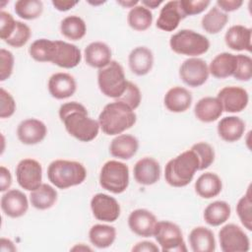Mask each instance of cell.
Masks as SVG:
<instances>
[{
  "label": "cell",
  "mask_w": 252,
  "mask_h": 252,
  "mask_svg": "<svg viewBox=\"0 0 252 252\" xmlns=\"http://www.w3.org/2000/svg\"><path fill=\"white\" fill-rule=\"evenodd\" d=\"M59 118L66 131L80 142H91L99 131L98 121L89 116L87 108L78 101L63 103L59 108Z\"/></svg>",
  "instance_id": "cell-1"
},
{
  "label": "cell",
  "mask_w": 252,
  "mask_h": 252,
  "mask_svg": "<svg viewBox=\"0 0 252 252\" xmlns=\"http://www.w3.org/2000/svg\"><path fill=\"white\" fill-rule=\"evenodd\" d=\"M137 115L127 104L115 100L107 103L98 115V124L108 136L122 134L136 123Z\"/></svg>",
  "instance_id": "cell-2"
},
{
  "label": "cell",
  "mask_w": 252,
  "mask_h": 252,
  "mask_svg": "<svg viewBox=\"0 0 252 252\" xmlns=\"http://www.w3.org/2000/svg\"><path fill=\"white\" fill-rule=\"evenodd\" d=\"M199 170V159L192 150H187L167 161L164 178L172 187H185Z\"/></svg>",
  "instance_id": "cell-3"
},
{
  "label": "cell",
  "mask_w": 252,
  "mask_h": 252,
  "mask_svg": "<svg viewBox=\"0 0 252 252\" xmlns=\"http://www.w3.org/2000/svg\"><path fill=\"white\" fill-rule=\"evenodd\" d=\"M48 180L59 189L82 184L87 177V169L83 163L69 159H55L47 167Z\"/></svg>",
  "instance_id": "cell-4"
},
{
  "label": "cell",
  "mask_w": 252,
  "mask_h": 252,
  "mask_svg": "<svg viewBox=\"0 0 252 252\" xmlns=\"http://www.w3.org/2000/svg\"><path fill=\"white\" fill-rule=\"evenodd\" d=\"M169 46L177 54L197 57L209 50L210 40L193 30L183 29L170 36Z\"/></svg>",
  "instance_id": "cell-5"
},
{
  "label": "cell",
  "mask_w": 252,
  "mask_h": 252,
  "mask_svg": "<svg viewBox=\"0 0 252 252\" xmlns=\"http://www.w3.org/2000/svg\"><path fill=\"white\" fill-rule=\"evenodd\" d=\"M127 82L122 65L115 60L98 69L97 85L102 94L107 97L115 99L120 97L126 89Z\"/></svg>",
  "instance_id": "cell-6"
},
{
  "label": "cell",
  "mask_w": 252,
  "mask_h": 252,
  "mask_svg": "<svg viewBox=\"0 0 252 252\" xmlns=\"http://www.w3.org/2000/svg\"><path fill=\"white\" fill-rule=\"evenodd\" d=\"M99 185L113 193H123L129 185V167L122 161L110 159L100 168Z\"/></svg>",
  "instance_id": "cell-7"
},
{
  "label": "cell",
  "mask_w": 252,
  "mask_h": 252,
  "mask_svg": "<svg viewBox=\"0 0 252 252\" xmlns=\"http://www.w3.org/2000/svg\"><path fill=\"white\" fill-rule=\"evenodd\" d=\"M154 236L163 252H186L187 247L180 227L169 220L158 221Z\"/></svg>",
  "instance_id": "cell-8"
},
{
  "label": "cell",
  "mask_w": 252,
  "mask_h": 252,
  "mask_svg": "<svg viewBox=\"0 0 252 252\" xmlns=\"http://www.w3.org/2000/svg\"><path fill=\"white\" fill-rule=\"evenodd\" d=\"M219 241L222 252H247L250 249L248 235L235 223H227L220 229Z\"/></svg>",
  "instance_id": "cell-9"
},
{
  "label": "cell",
  "mask_w": 252,
  "mask_h": 252,
  "mask_svg": "<svg viewBox=\"0 0 252 252\" xmlns=\"http://www.w3.org/2000/svg\"><path fill=\"white\" fill-rule=\"evenodd\" d=\"M210 72L207 62L198 57H190L184 60L179 67V77L181 81L192 88H198L204 85Z\"/></svg>",
  "instance_id": "cell-10"
},
{
  "label": "cell",
  "mask_w": 252,
  "mask_h": 252,
  "mask_svg": "<svg viewBox=\"0 0 252 252\" xmlns=\"http://www.w3.org/2000/svg\"><path fill=\"white\" fill-rule=\"evenodd\" d=\"M16 178L18 184L27 191H32L41 184L42 167L33 158H24L16 167Z\"/></svg>",
  "instance_id": "cell-11"
},
{
  "label": "cell",
  "mask_w": 252,
  "mask_h": 252,
  "mask_svg": "<svg viewBox=\"0 0 252 252\" xmlns=\"http://www.w3.org/2000/svg\"><path fill=\"white\" fill-rule=\"evenodd\" d=\"M91 210L94 217L101 221L113 222L120 216V205L115 198L104 193H97L91 200Z\"/></svg>",
  "instance_id": "cell-12"
},
{
  "label": "cell",
  "mask_w": 252,
  "mask_h": 252,
  "mask_svg": "<svg viewBox=\"0 0 252 252\" xmlns=\"http://www.w3.org/2000/svg\"><path fill=\"white\" fill-rule=\"evenodd\" d=\"M217 97L225 112L236 113L244 110L249 102L247 91L241 87L227 86L219 91Z\"/></svg>",
  "instance_id": "cell-13"
},
{
  "label": "cell",
  "mask_w": 252,
  "mask_h": 252,
  "mask_svg": "<svg viewBox=\"0 0 252 252\" xmlns=\"http://www.w3.org/2000/svg\"><path fill=\"white\" fill-rule=\"evenodd\" d=\"M158 220L147 209H136L128 217V226L132 232L142 237L154 236Z\"/></svg>",
  "instance_id": "cell-14"
},
{
  "label": "cell",
  "mask_w": 252,
  "mask_h": 252,
  "mask_svg": "<svg viewBox=\"0 0 252 252\" xmlns=\"http://www.w3.org/2000/svg\"><path fill=\"white\" fill-rule=\"evenodd\" d=\"M2 212L9 218L23 217L29 210V200L24 192L18 189H10L3 193L0 201Z\"/></svg>",
  "instance_id": "cell-15"
},
{
  "label": "cell",
  "mask_w": 252,
  "mask_h": 252,
  "mask_svg": "<svg viewBox=\"0 0 252 252\" xmlns=\"http://www.w3.org/2000/svg\"><path fill=\"white\" fill-rule=\"evenodd\" d=\"M46 134V125L36 118H27L17 127V137L25 145H36L43 141Z\"/></svg>",
  "instance_id": "cell-16"
},
{
  "label": "cell",
  "mask_w": 252,
  "mask_h": 252,
  "mask_svg": "<svg viewBox=\"0 0 252 252\" xmlns=\"http://www.w3.org/2000/svg\"><path fill=\"white\" fill-rule=\"evenodd\" d=\"M81 60V50L77 45L63 40H55V52L51 63L61 68L71 69L78 66Z\"/></svg>",
  "instance_id": "cell-17"
},
{
  "label": "cell",
  "mask_w": 252,
  "mask_h": 252,
  "mask_svg": "<svg viewBox=\"0 0 252 252\" xmlns=\"http://www.w3.org/2000/svg\"><path fill=\"white\" fill-rule=\"evenodd\" d=\"M47 89L52 97L56 99H65L76 93L77 83L72 75L58 72L51 75L48 79Z\"/></svg>",
  "instance_id": "cell-18"
},
{
  "label": "cell",
  "mask_w": 252,
  "mask_h": 252,
  "mask_svg": "<svg viewBox=\"0 0 252 252\" xmlns=\"http://www.w3.org/2000/svg\"><path fill=\"white\" fill-rule=\"evenodd\" d=\"M133 174L137 183L145 186L153 185L160 178V165L154 158L145 157L135 163Z\"/></svg>",
  "instance_id": "cell-19"
},
{
  "label": "cell",
  "mask_w": 252,
  "mask_h": 252,
  "mask_svg": "<svg viewBox=\"0 0 252 252\" xmlns=\"http://www.w3.org/2000/svg\"><path fill=\"white\" fill-rule=\"evenodd\" d=\"M185 18L179 0H170L160 9L156 26L163 32H173L179 26L180 21Z\"/></svg>",
  "instance_id": "cell-20"
},
{
  "label": "cell",
  "mask_w": 252,
  "mask_h": 252,
  "mask_svg": "<svg viewBox=\"0 0 252 252\" xmlns=\"http://www.w3.org/2000/svg\"><path fill=\"white\" fill-rule=\"evenodd\" d=\"M252 30L242 25H234L228 28L224 34L226 46L234 51H251Z\"/></svg>",
  "instance_id": "cell-21"
},
{
  "label": "cell",
  "mask_w": 252,
  "mask_h": 252,
  "mask_svg": "<svg viewBox=\"0 0 252 252\" xmlns=\"http://www.w3.org/2000/svg\"><path fill=\"white\" fill-rule=\"evenodd\" d=\"M129 68L137 76H145L154 66V54L147 46H137L128 56Z\"/></svg>",
  "instance_id": "cell-22"
},
{
  "label": "cell",
  "mask_w": 252,
  "mask_h": 252,
  "mask_svg": "<svg viewBox=\"0 0 252 252\" xmlns=\"http://www.w3.org/2000/svg\"><path fill=\"white\" fill-rule=\"evenodd\" d=\"M192 99V94L186 88L175 86L166 92L163 97V103L170 112L181 113L191 106Z\"/></svg>",
  "instance_id": "cell-23"
},
{
  "label": "cell",
  "mask_w": 252,
  "mask_h": 252,
  "mask_svg": "<svg viewBox=\"0 0 252 252\" xmlns=\"http://www.w3.org/2000/svg\"><path fill=\"white\" fill-rule=\"evenodd\" d=\"M111 49L102 41H93L88 44L84 50L86 63L93 67L101 69L111 61Z\"/></svg>",
  "instance_id": "cell-24"
},
{
  "label": "cell",
  "mask_w": 252,
  "mask_h": 252,
  "mask_svg": "<svg viewBox=\"0 0 252 252\" xmlns=\"http://www.w3.org/2000/svg\"><path fill=\"white\" fill-rule=\"evenodd\" d=\"M139 149V141L130 134H119L112 139L109 145V153L120 159H130Z\"/></svg>",
  "instance_id": "cell-25"
},
{
  "label": "cell",
  "mask_w": 252,
  "mask_h": 252,
  "mask_svg": "<svg viewBox=\"0 0 252 252\" xmlns=\"http://www.w3.org/2000/svg\"><path fill=\"white\" fill-rule=\"evenodd\" d=\"M223 109L218 97L205 96L200 98L194 106V114L198 120L204 123H211L218 120Z\"/></svg>",
  "instance_id": "cell-26"
},
{
  "label": "cell",
  "mask_w": 252,
  "mask_h": 252,
  "mask_svg": "<svg viewBox=\"0 0 252 252\" xmlns=\"http://www.w3.org/2000/svg\"><path fill=\"white\" fill-rule=\"evenodd\" d=\"M218 134L225 142L240 140L245 131V122L238 116H225L218 123Z\"/></svg>",
  "instance_id": "cell-27"
},
{
  "label": "cell",
  "mask_w": 252,
  "mask_h": 252,
  "mask_svg": "<svg viewBox=\"0 0 252 252\" xmlns=\"http://www.w3.org/2000/svg\"><path fill=\"white\" fill-rule=\"evenodd\" d=\"M189 244L193 252H214L216 239L213 231L205 226L194 227L188 236Z\"/></svg>",
  "instance_id": "cell-28"
},
{
  "label": "cell",
  "mask_w": 252,
  "mask_h": 252,
  "mask_svg": "<svg viewBox=\"0 0 252 252\" xmlns=\"http://www.w3.org/2000/svg\"><path fill=\"white\" fill-rule=\"evenodd\" d=\"M208 67L210 74L217 79H225L233 76L236 68V55L229 52H221L212 59Z\"/></svg>",
  "instance_id": "cell-29"
},
{
  "label": "cell",
  "mask_w": 252,
  "mask_h": 252,
  "mask_svg": "<svg viewBox=\"0 0 252 252\" xmlns=\"http://www.w3.org/2000/svg\"><path fill=\"white\" fill-rule=\"evenodd\" d=\"M194 187L201 198L212 199L221 192L222 182L217 173L205 172L197 178Z\"/></svg>",
  "instance_id": "cell-30"
},
{
  "label": "cell",
  "mask_w": 252,
  "mask_h": 252,
  "mask_svg": "<svg viewBox=\"0 0 252 252\" xmlns=\"http://www.w3.org/2000/svg\"><path fill=\"white\" fill-rule=\"evenodd\" d=\"M58 194L55 188L47 183H41L36 189L31 191L30 202L37 210H47L53 207L57 201Z\"/></svg>",
  "instance_id": "cell-31"
},
{
  "label": "cell",
  "mask_w": 252,
  "mask_h": 252,
  "mask_svg": "<svg viewBox=\"0 0 252 252\" xmlns=\"http://www.w3.org/2000/svg\"><path fill=\"white\" fill-rule=\"evenodd\" d=\"M230 205L221 200L210 203L204 210V220L211 226H219L224 223L230 217Z\"/></svg>",
  "instance_id": "cell-32"
},
{
  "label": "cell",
  "mask_w": 252,
  "mask_h": 252,
  "mask_svg": "<svg viewBox=\"0 0 252 252\" xmlns=\"http://www.w3.org/2000/svg\"><path fill=\"white\" fill-rule=\"evenodd\" d=\"M89 239L97 248H107L116 239V229L114 226L108 224H94L89 230Z\"/></svg>",
  "instance_id": "cell-33"
},
{
  "label": "cell",
  "mask_w": 252,
  "mask_h": 252,
  "mask_svg": "<svg viewBox=\"0 0 252 252\" xmlns=\"http://www.w3.org/2000/svg\"><path fill=\"white\" fill-rule=\"evenodd\" d=\"M60 32L70 40H80L86 35L87 25L79 16H67L60 23Z\"/></svg>",
  "instance_id": "cell-34"
},
{
  "label": "cell",
  "mask_w": 252,
  "mask_h": 252,
  "mask_svg": "<svg viewBox=\"0 0 252 252\" xmlns=\"http://www.w3.org/2000/svg\"><path fill=\"white\" fill-rule=\"evenodd\" d=\"M228 15L217 6H214L205 14L201 20V26L203 30L211 34H216L220 32L227 24Z\"/></svg>",
  "instance_id": "cell-35"
},
{
  "label": "cell",
  "mask_w": 252,
  "mask_h": 252,
  "mask_svg": "<svg viewBox=\"0 0 252 252\" xmlns=\"http://www.w3.org/2000/svg\"><path fill=\"white\" fill-rule=\"evenodd\" d=\"M127 23L134 31L144 32L152 26L153 14L151 10L145 6L137 5L128 12Z\"/></svg>",
  "instance_id": "cell-36"
},
{
  "label": "cell",
  "mask_w": 252,
  "mask_h": 252,
  "mask_svg": "<svg viewBox=\"0 0 252 252\" xmlns=\"http://www.w3.org/2000/svg\"><path fill=\"white\" fill-rule=\"evenodd\" d=\"M55 52V40L35 39L29 47L31 57L37 62H52Z\"/></svg>",
  "instance_id": "cell-37"
},
{
  "label": "cell",
  "mask_w": 252,
  "mask_h": 252,
  "mask_svg": "<svg viewBox=\"0 0 252 252\" xmlns=\"http://www.w3.org/2000/svg\"><path fill=\"white\" fill-rule=\"evenodd\" d=\"M16 14L24 20H35L43 12V3L40 0H18L14 5Z\"/></svg>",
  "instance_id": "cell-38"
},
{
  "label": "cell",
  "mask_w": 252,
  "mask_h": 252,
  "mask_svg": "<svg viewBox=\"0 0 252 252\" xmlns=\"http://www.w3.org/2000/svg\"><path fill=\"white\" fill-rule=\"evenodd\" d=\"M251 191L250 186L247 189L246 194H244L237 202L236 213L241 221L242 225L249 231L252 230V213H251Z\"/></svg>",
  "instance_id": "cell-39"
},
{
  "label": "cell",
  "mask_w": 252,
  "mask_h": 252,
  "mask_svg": "<svg viewBox=\"0 0 252 252\" xmlns=\"http://www.w3.org/2000/svg\"><path fill=\"white\" fill-rule=\"evenodd\" d=\"M199 159V170L208 168L215 160V150L206 142H199L194 144L191 149Z\"/></svg>",
  "instance_id": "cell-40"
},
{
  "label": "cell",
  "mask_w": 252,
  "mask_h": 252,
  "mask_svg": "<svg viewBox=\"0 0 252 252\" xmlns=\"http://www.w3.org/2000/svg\"><path fill=\"white\" fill-rule=\"evenodd\" d=\"M32 32L30 27L21 21H17L14 32H12L10 37L5 40V42L10 46L20 48L29 41Z\"/></svg>",
  "instance_id": "cell-41"
},
{
  "label": "cell",
  "mask_w": 252,
  "mask_h": 252,
  "mask_svg": "<svg viewBox=\"0 0 252 252\" xmlns=\"http://www.w3.org/2000/svg\"><path fill=\"white\" fill-rule=\"evenodd\" d=\"M234 79L242 82H248L252 78V59L249 55H236V68L232 76Z\"/></svg>",
  "instance_id": "cell-42"
},
{
  "label": "cell",
  "mask_w": 252,
  "mask_h": 252,
  "mask_svg": "<svg viewBox=\"0 0 252 252\" xmlns=\"http://www.w3.org/2000/svg\"><path fill=\"white\" fill-rule=\"evenodd\" d=\"M116 100H119V101L127 104L130 108L135 110L136 108L139 107L141 100H142V94H141L140 89L138 88L137 85L128 81L124 93Z\"/></svg>",
  "instance_id": "cell-43"
},
{
  "label": "cell",
  "mask_w": 252,
  "mask_h": 252,
  "mask_svg": "<svg viewBox=\"0 0 252 252\" xmlns=\"http://www.w3.org/2000/svg\"><path fill=\"white\" fill-rule=\"evenodd\" d=\"M14 55L10 50L5 48L0 49V81L3 82L9 79L13 73Z\"/></svg>",
  "instance_id": "cell-44"
},
{
  "label": "cell",
  "mask_w": 252,
  "mask_h": 252,
  "mask_svg": "<svg viewBox=\"0 0 252 252\" xmlns=\"http://www.w3.org/2000/svg\"><path fill=\"white\" fill-rule=\"evenodd\" d=\"M16 111V101L4 88L0 89V118H9Z\"/></svg>",
  "instance_id": "cell-45"
},
{
  "label": "cell",
  "mask_w": 252,
  "mask_h": 252,
  "mask_svg": "<svg viewBox=\"0 0 252 252\" xmlns=\"http://www.w3.org/2000/svg\"><path fill=\"white\" fill-rule=\"evenodd\" d=\"M179 3L185 17L198 15L211 4L209 0H179Z\"/></svg>",
  "instance_id": "cell-46"
},
{
  "label": "cell",
  "mask_w": 252,
  "mask_h": 252,
  "mask_svg": "<svg viewBox=\"0 0 252 252\" xmlns=\"http://www.w3.org/2000/svg\"><path fill=\"white\" fill-rule=\"evenodd\" d=\"M17 21L14 17L5 11L0 12V37L3 41L7 40L15 30Z\"/></svg>",
  "instance_id": "cell-47"
},
{
  "label": "cell",
  "mask_w": 252,
  "mask_h": 252,
  "mask_svg": "<svg viewBox=\"0 0 252 252\" xmlns=\"http://www.w3.org/2000/svg\"><path fill=\"white\" fill-rule=\"evenodd\" d=\"M243 4L241 0H218L217 7L224 13L238 10Z\"/></svg>",
  "instance_id": "cell-48"
},
{
  "label": "cell",
  "mask_w": 252,
  "mask_h": 252,
  "mask_svg": "<svg viewBox=\"0 0 252 252\" xmlns=\"http://www.w3.org/2000/svg\"><path fill=\"white\" fill-rule=\"evenodd\" d=\"M12 185V175L10 170L4 165L0 166V191L6 192Z\"/></svg>",
  "instance_id": "cell-49"
},
{
  "label": "cell",
  "mask_w": 252,
  "mask_h": 252,
  "mask_svg": "<svg viewBox=\"0 0 252 252\" xmlns=\"http://www.w3.org/2000/svg\"><path fill=\"white\" fill-rule=\"evenodd\" d=\"M132 251H134V252H158L159 248L154 242L145 240V241L136 243L133 246Z\"/></svg>",
  "instance_id": "cell-50"
},
{
  "label": "cell",
  "mask_w": 252,
  "mask_h": 252,
  "mask_svg": "<svg viewBox=\"0 0 252 252\" xmlns=\"http://www.w3.org/2000/svg\"><path fill=\"white\" fill-rule=\"evenodd\" d=\"M53 7L60 11V12H66L75 7L78 4V1H70V0H52L51 1Z\"/></svg>",
  "instance_id": "cell-51"
},
{
  "label": "cell",
  "mask_w": 252,
  "mask_h": 252,
  "mask_svg": "<svg viewBox=\"0 0 252 252\" xmlns=\"http://www.w3.org/2000/svg\"><path fill=\"white\" fill-rule=\"evenodd\" d=\"M0 250L2 252H14L17 250V247L15 246V244L13 243L12 240L5 238V237H1L0 239Z\"/></svg>",
  "instance_id": "cell-52"
},
{
  "label": "cell",
  "mask_w": 252,
  "mask_h": 252,
  "mask_svg": "<svg viewBox=\"0 0 252 252\" xmlns=\"http://www.w3.org/2000/svg\"><path fill=\"white\" fill-rule=\"evenodd\" d=\"M141 3L143 6H145L148 9H156L160 4H162L163 1L162 0H142Z\"/></svg>",
  "instance_id": "cell-53"
},
{
  "label": "cell",
  "mask_w": 252,
  "mask_h": 252,
  "mask_svg": "<svg viewBox=\"0 0 252 252\" xmlns=\"http://www.w3.org/2000/svg\"><path fill=\"white\" fill-rule=\"evenodd\" d=\"M116 3L124 8H133L139 4L138 0H117Z\"/></svg>",
  "instance_id": "cell-54"
},
{
  "label": "cell",
  "mask_w": 252,
  "mask_h": 252,
  "mask_svg": "<svg viewBox=\"0 0 252 252\" xmlns=\"http://www.w3.org/2000/svg\"><path fill=\"white\" fill-rule=\"evenodd\" d=\"M72 251H92V248L85 245L84 243H80V244H76L74 247L71 248Z\"/></svg>",
  "instance_id": "cell-55"
},
{
  "label": "cell",
  "mask_w": 252,
  "mask_h": 252,
  "mask_svg": "<svg viewBox=\"0 0 252 252\" xmlns=\"http://www.w3.org/2000/svg\"><path fill=\"white\" fill-rule=\"evenodd\" d=\"M88 2H89L90 4H92V5H94V6H96V5H100V4H103L105 1H101V0H100V1H98V2H95V1H94V2H93V1H88Z\"/></svg>",
  "instance_id": "cell-56"
}]
</instances>
